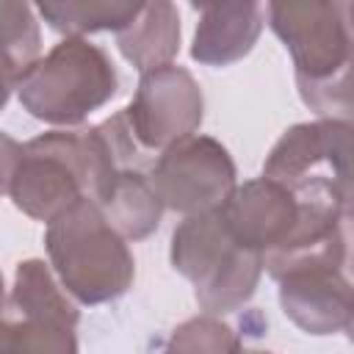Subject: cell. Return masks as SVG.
Here are the masks:
<instances>
[{
    "label": "cell",
    "mask_w": 354,
    "mask_h": 354,
    "mask_svg": "<svg viewBox=\"0 0 354 354\" xmlns=\"http://www.w3.org/2000/svg\"><path fill=\"white\" fill-rule=\"evenodd\" d=\"M268 25L293 61L301 102L318 119L354 122V30L346 3H268Z\"/></svg>",
    "instance_id": "2"
},
{
    "label": "cell",
    "mask_w": 354,
    "mask_h": 354,
    "mask_svg": "<svg viewBox=\"0 0 354 354\" xmlns=\"http://www.w3.org/2000/svg\"><path fill=\"white\" fill-rule=\"evenodd\" d=\"M39 14L44 22L66 33V39H86V33L124 30L144 8L136 0H41Z\"/></svg>",
    "instance_id": "15"
},
{
    "label": "cell",
    "mask_w": 354,
    "mask_h": 354,
    "mask_svg": "<svg viewBox=\"0 0 354 354\" xmlns=\"http://www.w3.org/2000/svg\"><path fill=\"white\" fill-rule=\"evenodd\" d=\"M241 337L216 315H194L177 324L163 346V354H241Z\"/></svg>",
    "instance_id": "17"
},
{
    "label": "cell",
    "mask_w": 354,
    "mask_h": 354,
    "mask_svg": "<svg viewBox=\"0 0 354 354\" xmlns=\"http://www.w3.org/2000/svg\"><path fill=\"white\" fill-rule=\"evenodd\" d=\"M100 207L124 241L149 238L158 230L160 216H163V202L149 174L141 169H122L113 177Z\"/></svg>",
    "instance_id": "14"
},
{
    "label": "cell",
    "mask_w": 354,
    "mask_h": 354,
    "mask_svg": "<svg viewBox=\"0 0 354 354\" xmlns=\"http://www.w3.org/2000/svg\"><path fill=\"white\" fill-rule=\"evenodd\" d=\"M116 47L141 75L169 66L180 53V14L169 0L144 3L141 14L116 33Z\"/></svg>",
    "instance_id": "13"
},
{
    "label": "cell",
    "mask_w": 354,
    "mask_h": 354,
    "mask_svg": "<svg viewBox=\"0 0 354 354\" xmlns=\"http://www.w3.org/2000/svg\"><path fill=\"white\" fill-rule=\"evenodd\" d=\"M235 177V160L227 147L199 133L163 149L149 169V180L163 207L183 216L224 207L238 188Z\"/></svg>",
    "instance_id": "7"
},
{
    "label": "cell",
    "mask_w": 354,
    "mask_h": 354,
    "mask_svg": "<svg viewBox=\"0 0 354 354\" xmlns=\"http://www.w3.org/2000/svg\"><path fill=\"white\" fill-rule=\"evenodd\" d=\"M277 285L282 313L301 332L324 337L354 324V282L343 268H301L285 274Z\"/></svg>",
    "instance_id": "11"
},
{
    "label": "cell",
    "mask_w": 354,
    "mask_h": 354,
    "mask_svg": "<svg viewBox=\"0 0 354 354\" xmlns=\"http://www.w3.org/2000/svg\"><path fill=\"white\" fill-rule=\"evenodd\" d=\"M77 321L80 310L44 260L17 263L0 324L3 354H77Z\"/></svg>",
    "instance_id": "6"
},
{
    "label": "cell",
    "mask_w": 354,
    "mask_h": 354,
    "mask_svg": "<svg viewBox=\"0 0 354 354\" xmlns=\"http://www.w3.org/2000/svg\"><path fill=\"white\" fill-rule=\"evenodd\" d=\"M119 171L100 124L50 130L25 144L3 136V191L36 221L50 224L83 196L100 205Z\"/></svg>",
    "instance_id": "1"
},
{
    "label": "cell",
    "mask_w": 354,
    "mask_h": 354,
    "mask_svg": "<svg viewBox=\"0 0 354 354\" xmlns=\"http://www.w3.org/2000/svg\"><path fill=\"white\" fill-rule=\"evenodd\" d=\"M199 22L191 41V58L202 66H230L252 53L263 30L266 8L260 3H194Z\"/></svg>",
    "instance_id": "12"
},
{
    "label": "cell",
    "mask_w": 354,
    "mask_h": 354,
    "mask_svg": "<svg viewBox=\"0 0 354 354\" xmlns=\"http://www.w3.org/2000/svg\"><path fill=\"white\" fill-rule=\"evenodd\" d=\"M122 113L138 147L147 155H160L171 144L196 136L205 119V97L185 66L169 64L141 75L136 97Z\"/></svg>",
    "instance_id": "9"
},
{
    "label": "cell",
    "mask_w": 354,
    "mask_h": 354,
    "mask_svg": "<svg viewBox=\"0 0 354 354\" xmlns=\"http://www.w3.org/2000/svg\"><path fill=\"white\" fill-rule=\"evenodd\" d=\"M0 25H3V80L6 100L19 88L25 75L41 61V33L33 17V6L19 0L0 3Z\"/></svg>",
    "instance_id": "16"
},
{
    "label": "cell",
    "mask_w": 354,
    "mask_h": 354,
    "mask_svg": "<svg viewBox=\"0 0 354 354\" xmlns=\"http://www.w3.org/2000/svg\"><path fill=\"white\" fill-rule=\"evenodd\" d=\"M171 266L194 285V296L207 315L241 310L257 290L266 268L263 254L241 246L221 207L185 216L171 232Z\"/></svg>",
    "instance_id": "4"
},
{
    "label": "cell",
    "mask_w": 354,
    "mask_h": 354,
    "mask_svg": "<svg viewBox=\"0 0 354 354\" xmlns=\"http://www.w3.org/2000/svg\"><path fill=\"white\" fill-rule=\"evenodd\" d=\"M44 246L61 288L80 304L113 301L133 285L136 263L127 241L88 196L47 224Z\"/></svg>",
    "instance_id": "3"
},
{
    "label": "cell",
    "mask_w": 354,
    "mask_h": 354,
    "mask_svg": "<svg viewBox=\"0 0 354 354\" xmlns=\"http://www.w3.org/2000/svg\"><path fill=\"white\" fill-rule=\"evenodd\" d=\"M313 174L332 183L343 207H354V122H299L279 136L263 163V177L285 185Z\"/></svg>",
    "instance_id": "8"
},
{
    "label": "cell",
    "mask_w": 354,
    "mask_h": 354,
    "mask_svg": "<svg viewBox=\"0 0 354 354\" xmlns=\"http://www.w3.org/2000/svg\"><path fill=\"white\" fill-rule=\"evenodd\" d=\"M241 354H274V351H263V348H243Z\"/></svg>",
    "instance_id": "20"
},
{
    "label": "cell",
    "mask_w": 354,
    "mask_h": 354,
    "mask_svg": "<svg viewBox=\"0 0 354 354\" xmlns=\"http://www.w3.org/2000/svg\"><path fill=\"white\" fill-rule=\"evenodd\" d=\"M299 213L301 207L296 191L271 177L246 180L221 207L232 238L263 257L288 243L299 224Z\"/></svg>",
    "instance_id": "10"
},
{
    "label": "cell",
    "mask_w": 354,
    "mask_h": 354,
    "mask_svg": "<svg viewBox=\"0 0 354 354\" xmlns=\"http://www.w3.org/2000/svg\"><path fill=\"white\" fill-rule=\"evenodd\" d=\"M346 332H348V340H351V343H354V324H351V326H348V329H346Z\"/></svg>",
    "instance_id": "21"
},
{
    "label": "cell",
    "mask_w": 354,
    "mask_h": 354,
    "mask_svg": "<svg viewBox=\"0 0 354 354\" xmlns=\"http://www.w3.org/2000/svg\"><path fill=\"white\" fill-rule=\"evenodd\" d=\"M119 91L111 55L88 39H61L19 83L22 108L47 124L75 127Z\"/></svg>",
    "instance_id": "5"
},
{
    "label": "cell",
    "mask_w": 354,
    "mask_h": 354,
    "mask_svg": "<svg viewBox=\"0 0 354 354\" xmlns=\"http://www.w3.org/2000/svg\"><path fill=\"white\" fill-rule=\"evenodd\" d=\"M340 241H343V268L354 277V207L340 213Z\"/></svg>",
    "instance_id": "18"
},
{
    "label": "cell",
    "mask_w": 354,
    "mask_h": 354,
    "mask_svg": "<svg viewBox=\"0 0 354 354\" xmlns=\"http://www.w3.org/2000/svg\"><path fill=\"white\" fill-rule=\"evenodd\" d=\"M346 17H348V25L354 30V3H346Z\"/></svg>",
    "instance_id": "19"
}]
</instances>
